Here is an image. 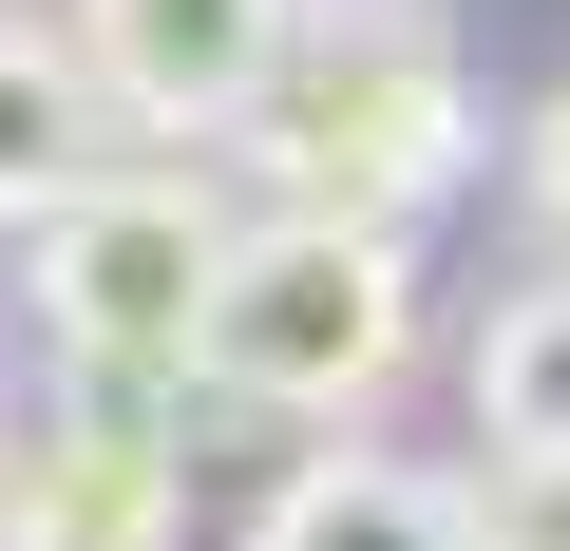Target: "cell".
Returning a JSON list of instances; mask_svg holds the SVG:
<instances>
[{
    "mask_svg": "<svg viewBox=\"0 0 570 551\" xmlns=\"http://www.w3.org/2000/svg\"><path fill=\"white\" fill-rule=\"evenodd\" d=\"M475 419H494L513 475H570V266H551V286H513V305L475 324Z\"/></svg>",
    "mask_w": 570,
    "mask_h": 551,
    "instance_id": "52a82bcc",
    "label": "cell"
},
{
    "mask_svg": "<svg viewBox=\"0 0 570 551\" xmlns=\"http://www.w3.org/2000/svg\"><path fill=\"white\" fill-rule=\"evenodd\" d=\"M513 190H532V228L570 247V96H532V152H513Z\"/></svg>",
    "mask_w": 570,
    "mask_h": 551,
    "instance_id": "9c48e42d",
    "label": "cell"
},
{
    "mask_svg": "<svg viewBox=\"0 0 570 551\" xmlns=\"http://www.w3.org/2000/svg\"><path fill=\"white\" fill-rule=\"evenodd\" d=\"M190 475L153 419H58L39 456H0V551H171Z\"/></svg>",
    "mask_w": 570,
    "mask_h": 551,
    "instance_id": "5b68a950",
    "label": "cell"
},
{
    "mask_svg": "<svg viewBox=\"0 0 570 551\" xmlns=\"http://www.w3.org/2000/svg\"><path fill=\"white\" fill-rule=\"evenodd\" d=\"M209 266H228V209L190 171H77L39 209V343L77 381H190V324H209Z\"/></svg>",
    "mask_w": 570,
    "mask_h": 551,
    "instance_id": "3957f363",
    "label": "cell"
},
{
    "mask_svg": "<svg viewBox=\"0 0 570 551\" xmlns=\"http://www.w3.org/2000/svg\"><path fill=\"white\" fill-rule=\"evenodd\" d=\"M400 343H419V247L400 228H343V209H266L209 266L190 381L247 400V419H343V400L400 381Z\"/></svg>",
    "mask_w": 570,
    "mask_h": 551,
    "instance_id": "7a4b0ae2",
    "label": "cell"
},
{
    "mask_svg": "<svg viewBox=\"0 0 570 551\" xmlns=\"http://www.w3.org/2000/svg\"><path fill=\"white\" fill-rule=\"evenodd\" d=\"M247 551H494V513L438 475V456H305L266 513H247Z\"/></svg>",
    "mask_w": 570,
    "mask_h": 551,
    "instance_id": "8992f818",
    "label": "cell"
},
{
    "mask_svg": "<svg viewBox=\"0 0 570 551\" xmlns=\"http://www.w3.org/2000/svg\"><path fill=\"white\" fill-rule=\"evenodd\" d=\"M247 152L285 209H343V228H419L475 171V77L438 0H285V58L247 96Z\"/></svg>",
    "mask_w": 570,
    "mask_h": 551,
    "instance_id": "6da1fadb",
    "label": "cell"
},
{
    "mask_svg": "<svg viewBox=\"0 0 570 551\" xmlns=\"http://www.w3.org/2000/svg\"><path fill=\"white\" fill-rule=\"evenodd\" d=\"M266 58H285V0H77V77L134 134H247Z\"/></svg>",
    "mask_w": 570,
    "mask_h": 551,
    "instance_id": "277c9868",
    "label": "cell"
},
{
    "mask_svg": "<svg viewBox=\"0 0 570 551\" xmlns=\"http://www.w3.org/2000/svg\"><path fill=\"white\" fill-rule=\"evenodd\" d=\"M77 171H96V77L58 39H0V228H39Z\"/></svg>",
    "mask_w": 570,
    "mask_h": 551,
    "instance_id": "ba28073f",
    "label": "cell"
}]
</instances>
